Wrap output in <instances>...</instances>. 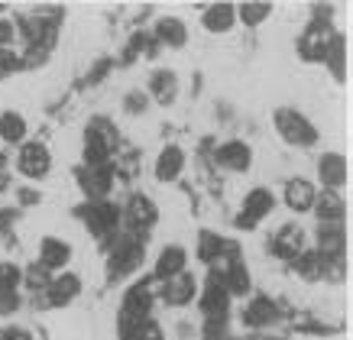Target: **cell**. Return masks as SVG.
<instances>
[{"label": "cell", "instance_id": "41", "mask_svg": "<svg viewBox=\"0 0 353 340\" xmlns=\"http://www.w3.org/2000/svg\"><path fill=\"white\" fill-rule=\"evenodd\" d=\"M3 13H7V3H0V17H3Z\"/></svg>", "mask_w": 353, "mask_h": 340}, {"label": "cell", "instance_id": "15", "mask_svg": "<svg viewBox=\"0 0 353 340\" xmlns=\"http://www.w3.org/2000/svg\"><path fill=\"white\" fill-rule=\"evenodd\" d=\"M227 305H230V295L221 286V276H211V282H208V288H204V295H201L204 314L208 318H227Z\"/></svg>", "mask_w": 353, "mask_h": 340}, {"label": "cell", "instance_id": "26", "mask_svg": "<svg viewBox=\"0 0 353 340\" xmlns=\"http://www.w3.org/2000/svg\"><path fill=\"white\" fill-rule=\"evenodd\" d=\"M292 263H295V272L305 279H321V272H324V259H321V253H314V250H301Z\"/></svg>", "mask_w": 353, "mask_h": 340}, {"label": "cell", "instance_id": "7", "mask_svg": "<svg viewBox=\"0 0 353 340\" xmlns=\"http://www.w3.org/2000/svg\"><path fill=\"white\" fill-rule=\"evenodd\" d=\"M214 162L221 166V169L246 172V169H250V162H253V152H250V146H246V143L230 139V143H224V146L214 149Z\"/></svg>", "mask_w": 353, "mask_h": 340}, {"label": "cell", "instance_id": "22", "mask_svg": "<svg viewBox=\"0 0 353 340\" xmlns=\"http://www.w3.org/2000/svg\"><path fill=\"white\" fill-rule=\"evenodd\" d=\"M343 243H347V237H343L341 223H327V227H321V230H318V253H321V259L341 256L343 253Z\"/></svg>", "mask_w": 353, "mask_h": 340}, {"label": "cell", "instance_id": "13", "mask_svg": "<svg viewBox=\"0 0 353 340\" xmlns=\"http://www.w3.org/2000/svg\"><path fill=\"white\" fill-rule=\"evenodd\" d=\"M301 243H305V234H301L299 223H282V230L272 240V253L279 259H295L301 253Z\"/></svg>", "mask_w": 353, "mask_h": 340}, {"label": "cell", "instance_id": "29", "mask_svg": "<svg viewBox=\"0 0 353 340\" xmlns=\"http://www.w3.org/2000/svg\"><path fill=\"white\" fill-rule=\"evenodd\" d=\"M23 286V269L17 263H0V288H17Z\"/></svg>", "mask_w": 353, "mask_h": 340}, {"label": "cell", "instance_id": "27", "mask_svg": "<svg viewBox=\"0 0 353 340\" xmlns=\"http://www.w3.org/2000/svg\"><path fill=\"white\" fill-rule=\"evenodd\" d=\"M234 10H236V20H243L246 26H259L263 20L272 17V3H240Z\"/></svg>", "mask_w": 353, "mask_h": 340}, {"label": "cell", "instance_id": "38", "mask_svg": "<svg viewBox=\"0 0 353 340\" xmlns=\"http://www.w3.org/2000/svg\"><path fill=\"white\" fill-rule=\"evenodd\" d=\"M127 110L130 114H143V110H146V94H137V91H133V94L127 97Z\"/></svg>", "mask_w": 353, "mask_h": 340}, {"label": "cell", "instance_id": "28", "mask_svg": "<svg viewBox=\"0 0 353 340\" xmlns=\"http://www.w3.org/2000/svg\"><path fill=\"white\" fill-rule=\"evenodd\" d=\"M175 74L172 72H156L152 74V94H156V101H162V104H169L172 97H175Z\"/></svg>", "mask_w": 353, "mask_h": 340}, {"label": "cell", "instance_id": "24", "mask_svg": "<svg viewBox=\"0 0 353 340\" xmlns=\"http://www.w3.org/2000/svg\"><path fill=\"white\" fill-rule=\"evenodd\" d=\"M127 214H130V221H133V227H152L156 223V204L146 194H133Z\"/></svg>", "mask_w": 353, "mask_h": 340}, {"label": "cell", "instance_id": "35", "mask_svg": "<svg viewBox=\"0 0 353 340\" xmlns=\"http://www.w3.org/2000/svg\"><path fill=\"white\" fill-rule=\"evenodd\" d=\"M13 43H17V23L0 17V49H10Z\"/></svg>", "mask_w": 353, "mask_h": 340}, {"label": "cell", "instance_id": "30", "mask_svg": "<svg viewBox=\"0 0 353 340\" xmlns=\"http://www.w3.org/2000/svg\"><path fill=\"white\" fill-rule=\"evenodd\" d=\"M120 340H162V330L159 324H152V321H143V324H137L133 330H127Z\"/></svg>", "mask_w": 353, "mask_h": 340}, {"label": "cell", "instance_id": "10", "mask_svg": "<svg viewBox=\"0 0 353 340\" xmlns=\"http://www.w3.org/2000/svg\"><path fill=\"white\" fill-rule=\"evenodd\" d=\"M185 266H188V253H185L182 246H165L159 253V259H156V276L159 282H169V279L182 276Z\"/></svg>", "mask_w": 353, "mask_h": 340}, {"label": "cell", "instance_id": "20", "mask_svg": "<svg viewBox=\"0 0 353 340\" xmlns=\"http://www.w3.org/2000/svg\"><path fill=\"white\" fill-rule=\"evenodd\" d=\"M240 321H243L246 328H266L269 321H276V305H272L269 298H253L243 308Z\"/></svg>", "mask_w": 353, "mask_h": 340}, {"label": "cell", "instance_id": "8", "mask_svg": "<svg viewBox=\"0 0 353 340\" xmlns=\"http://www.w3.org/2000/svg\"><path fill=\"white\" fill-rule=\"evenodd\" d=\"M85 221L97 237H108L117 230V208L110 201H91L85 208Z\"/></svg>", "mask_w": 353, "mask_h": 340}, {"label": "cell", "instance_id": "40", "mask_svg": "<svg viewBox=\"0 0 353 340\" xmlns=\"http://www.w3.org/2000/svg\"><path fill=\"white\" fill-rule=\"evenodd\" d=\"M20 201H23V204H36V201H39V192H30V188H23V192H20Z\"/></svg>", "mask_w": 353, "mask_h": 340}, {"label": "cell", "instance_id": "36", "mask_svg": "<svg viewBox=\"0 0 353 340\" xmlns=\"http://www.w3.org/2000/svg\"><path fill=\"white\" fill-rule=\"evenodd\" d=\"M224 330H227L224 318H208L204 321V340H221L224 337Z\"/></svg>", "mask_w": 353, "mask_h": 340}, {"label": "cell", "instance_id": "21", "mask_svg": "<svg viewBox=\"0 0 353 340\" xmlns=\"http://www.w3.org/2000/svg\"><path fill=\"white\" fill-rule=\"evenodd\" d=\"M0 139L10 146H23L26 143V120L17 110H3L0 114Z\"/></svg>", "mask_w": 353, "mask_h": 340}, {"label": "cell", "instance_id": "32", "mask_svg": "<svg viewBox=\"0 0 353 340\" xmlns=\"http://www.w3.org/2000/svg\"><path fill=\"white\" fill-rule=\"evenodd\" d=\"M221 237L217 234H201V246H198V253H201V259H208V263H214L217 259V250H221Z\"/></svg>", "mask_w": 353, "mask_h": 340}, {"label": "cell", "instance_id": "39", "mask_svg": "<svg viewBox=\"0 0 353 340\" xmlns=\"http://www.w3.org/2000/svg\"><path fill=\"white\" fill-rule=\"evenodd\" d=\"M13 221H17V211H13V208H0V234L10 230Z\"/></svg>", "mask_w": 353, "mask_h": 340}, {"label": "cell", "instance_id": "9", "mask_svg": "<svg viewBox=\"0 0 353 340\" xmlns=\"http://www.w3.org/2000/svg\"><path fill=\"white\" fill-rule=\"evenodd\" d=\"M78 292H81L78 276L65 272V276H59V279H49V286H46V301H49L52 308H62V305H68V301H75Z\"/></svg>", "mask_w": 353, "mask_h": 340}, {"label": "cell", "instance_id": "37", "mask_svg": "<svg viewBox=\"0 0 353 340\" xmlns=\"http://www.w3.org/2000/svg\"><path fill=\"white\" fill-rule=\"evenodd\" d=\"M0 340H32L26 328H0Z\"/></svg>", "mask_w": 353, "mask_h": 340}, {"label": "cell", "instance_id": "33", "mask_svg": "<svg viewBox=\"0 0 353 340\" xmlns=\"http://www.w3.org/2000/svg\"><path fill=\"white\" fill-rule=\"evenodd\" d=\"M17 308H20V295L13 288H0V318H10Z\"/></svg>", "mask_w": 353, "mask_h": 340}, {"label": "cell", "instance_id": "17", "mask_svg": "<svg viewBox=\"0 0 353 340\" xmlns=\"http://www.w3.org/2000/svg\"><path fill=\"white\" fill-rule=\"evenodd\" d=\"M327 43H331L327 30H324L321 23H311V30L301 36L299 52L305 55V59H324V55H327Z\"/></svg>", "mask_w": 353, "mask_h": 340}, {"label": "cell", "instance_id": "6", "mask_svg": "<svg viewBox=\"0 0 353 340\" xmlns=\"http://www.w3.org/2000/svg\"><path fill=\"white\" fill-rule=\"evenodd\" d=\"M78 181H81V192H85L91 201H108L110 185H114L108 166H88V169L78 175Z\"/></svg>", "mask_w": 353, "mask_h": 340}, {"label": "cell", "instance_id": "3", "mask_svg": "<svg viewBox=\"0 0 353 340\" xmlns=\"http://www.w3.org/2000/svg\"><path fill=\"white\" fill-rule=\"evenodd\" d=\"M17 169L26 179H46L49 169H52V156L43 143H23L20 156H17Z\"/></svg>", "mask_w": 353, "mask_h": 340}, {"label": "cell", "instance_id": "25", "mask_svg": "<svg viewBox=\"0 0 353 340\" xmlns=\"http://www.w3.org/2000/svg\"><path fill=\"white\" fill-rule=\"evenodd\" d=\"M221 286L227 288V295H246L250 292V272H246L243 263H234V266L227 269L224 276H221Z\"/></svg>", "mask_w": 353, "mask_h": 340}, {"label": "cell", "instance_id": "19", "mask_svg": "<svg viewBox=\"0 0 353 340\" xmlns=\"http://www.w3.org/2000/svg\"><path fill=\"white\" fill-rule=\"evenodd\" d=\"M156 39L162 46H172V49H182L185 39H188V30H185V23L179 17H162L156 23Z\"/></svg>", "mask_w": 353, "mask_h": 340}, {"label": "cell", "instance_id": "2", "mask_svg": "<svg viewBox=\"0 0 353 340\" xmlns=\"http://www.w3.org/2000/svg\"><path fill=\"white\" fill-rule=\"evenodd\" d=\"M272 208H276L272 192H269V188H253V192L243 198V211L236 214V227H240V230H253L263 217L272 214Z\"/></svg>", "mask_w": 353, "mask_h": 340}, {"label": "cell", "instance_id": "4", "mask_svg": "<svg viewBox=\"0 0 353 340\" xmlns=\"http://www.w3.org/2000/svg\"><path fill=\"white\" fill-rule=\"evenodd\" d=\"M143 266V246L133 237H120L110 250V276H127Z\"/></svg>", "mask_w": 353, "mask_h": 340}, {"label": "cell", "instance_id": "18", "mask_svg": "<svg viewBox=\"0 0 353 340\" xmlns=\"http://www.w3.org/2000/svg\"><path fill=\"white\" fill-rule=\"evenodd\" d=\"M311 211L318 214V221H324V223H341L347 204H343V198L337 192H321V198H314Z\"/></svg>", "mask_w": 353, "mask_h": 340}, {"label": "cell", "instance_id": "11", "mask_svg": "<svg viewBox=\"0 0 353 340\" xmlns=\"http://www.w3.org/2000/svg\"><path fill=\"white\" fill-rule=\"evenodd\" d=\"M318 175L327 185V192H337L343 181H347V159H343L341 152H324L321 159H318Z\"/></svg>", "mask_w": 353, "mask_h": 340}, {"label": "cell", "instance_id": "12", "mask_svg": "<svg viewBox=\"0 0 353 340\" xmlns=\"http://www.w3.org/2000/svg\"><path fill=\"white\" fill-rule=\"evenodd\" d=\"M314 198H318V192H314V185L305 179H289L285 181V204H289L295 214H305L314 208Z\"/></svg>", "mask_w": 353, "mask_h": 340}, {"label": "cell", "instance_id": "14", "mask_svg": "<svg viewBox=\"0 0 353 340\" xmlns=\"http://www.w3.org/2000/svg\"><path fill=\"white\" fill-rule=\"evenodd\" d=\"M68 259H72V246L65 243V240H55V237H46L43 243H39V266L55 272V269L68 266Z\"/></svg>", "mask_w": 353, "mask_h": 340}, {"label": "cell", "instance_id": "23", "mask_svg": "<svg viewBox=\"0 0 353 340\" xmlns=\"http://www.w3.org/2000/svg\"><path fill=\"white\" fill-rule=\"evenodd\" d=\"M236 23V10L234 3H214L204 10V30L208 32H227Z\"/></svg>", "mask_w": 353, "mask_h": 340}, {"label": "cell", "instance_id": "16", "mask_svg": "<svg viewBox=\"0 0 353 340\" xmlns=\"http://www.w3.org/2000/svg\"><path fill=\"white\" fill-rule=\"evenodd\" d=\"M185 169V152L179 146H165L156 159V179L159 181H175Z\"/></svg>", "mask_w": 353, "mask_h": 340}, {"label": "cell", "instance_id": "31", "mask_svg": "<svg viewBox=\"0 0 353 340\" xmlns=\"http://www.w3.org/2000/svg\"><path fill=\"white\" fill-rule=\"evenodd\" d=\"M23 62L13 49H0V78H10L13 72H20Z\"/></svg>", "mask_w": 353, "mask_h": 340}, {"label": "cell", "instance_id": "34", "mask_svg": "<svg viewBox=\"0 0 353 340\" xmlns=\"http://www.w3.org/2000/svg\"><path fill=\"white\" fill-rule=\"evenodd\" d=\"M23 282H26V286H32V288H39V292H46V286H49V269H26V272H23Z\"/></svg>", "mask_w": 353, "mask_h": 340}, {"label": "cell", "instance_id": "1", "mask_svg": "<svg viewBox=\"0 0 353 340\" xmlns=\"http://www.w3.org/2000/svg\"><path fill=\"white\" fill-rule=\"evenodd\" d=\"M276 130L282 133L285 143H292V146H314V143H318V130L311 127L299 110H292V107L276 110Z\"/></svg>", "mask_w": 353, "mask_h": 340}, {"label": "cell", "instance_id": "5", "mask_svg": "<svg viewBox=\"0 0 353 340\" xmlns=\"http://www.w3.org/2000/svg\"><path fill=\"white\" fill-rule=\"evenodd\" d=\"M159 295L165 305H172V308H182V305H192V298L198 295V279L188 276V272H182V276L169 279V282H162Z\"/></svg>", "mask_w": 353, "mask_h": 340}]
</instances>
